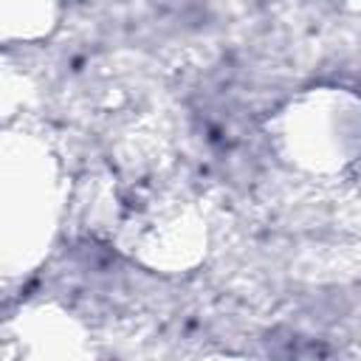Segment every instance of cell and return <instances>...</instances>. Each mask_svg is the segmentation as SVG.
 Instances as JSON below:
<instances>
[{"label": "cell", "instance_id": "cell-1", "mask_svg": "<svg viewBox=\"0 0 361 361\" xmlns=\"http://www.w3.org/2000/svg\"><path fill=\"white\" fill-rule=\"evenodd\" d=\"M271 347L282 361H338L327 344L299 333H274Z\"/></svg>", "mask_w": 361, "mask_h": 361}]
</instances>
